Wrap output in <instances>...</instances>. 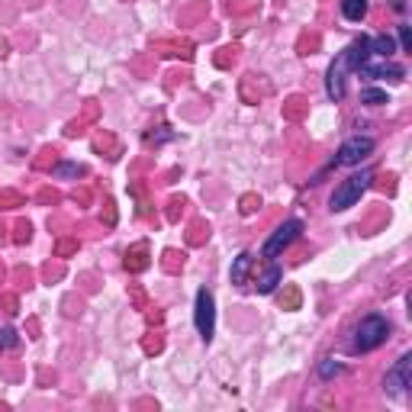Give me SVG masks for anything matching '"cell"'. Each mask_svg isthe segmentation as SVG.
<instances>
[{
    "label": "cell",
    "mask_w": 412,
    "mask_h": 412,
    "mask_svg": "<svg viewBox=\"0 0 412 412\" xmlns=\"http://www.w3.org/2000/svg\"><path fill=\"white\" fill-rule=\"evenodd\" d=\"M319 374H322V377H335V374H341V364H335V361H322V364H319Z\"/></svg>",
    "instance_id": "14"
},
{
    "label": "cell",
    "mask_w": 412,
    "mask_h": 412,
    "mask_svg": "<svg viewBox=\"0 0 412 412\" xmlns=\"http://www.w3.org/2000/svg\"><path fill=\"white\" fill-rule=\"evenodd\" d=\"M341 13H345V20L361 23L367 16V0H341Z\"/></svg>",
    "instance_id": "9"
},
{
    "label": "cell",
    "mask_w": 412,
    "mask_h": 412,
    "mask_svg": "<svg viewBox=\"0 0 412 412\" xmlns=\"http://www.w3.org/2000/svg\"><path fill=\"white\" fill-rule=\"evenodd\" d=\"M412 380V354H402L390 370H387V380H383V390L390 393V396H400Z\"/></svg>",
    "instance_id": "7"
},
{
    "label": "cell",
    "mask_w": 412,
    "mask_h": 412,
    "mask_svg": "<svg viewBox=\"0 0 412 412\" xmlns=\"http://www.w3.org/2000/svg\"><path fill=\"white\" fill-rule=\"evenodd\" d=\"M393 52H396V43H393V36H377V39H370V55L390 58Z\"/></svg>",
    "instance_id": "12"
},
{
    "label": "cell",
    "mask_w": 412,
    "mask_h": 412,
    "mask_svg": "<svg viewBox=\"0 0 412 412\" xmlns=\"http://www.w3.org/2000/svg\"><path fill=\"white\" fill-rule=\"evenodd\" d=\"M400 45H402V52H412V32H409V26H400Z\"/></svg>",
    "instance_id": "15"
},
{
    "label": "cell",
    "mask_w": 412,
    "mask_h": 412,
    "mask_svg": "<svg viewBox=\"0 0 412 412\" xmlns=\"http://www.w3.org/2000/svg\"><path fill=\"white\" fill-rule=\"evenodd\" d=\"M370 180H374V174H370V171H358V174L345 178L339 187H335V193H332V200H328V210H332V213H341V210H348V206H354V203L361 200V193L370 187Z\"/></svg>",
    "instance_id": "1"
},
{
    "label": "cell",
    "mask_w": 412,
    "mask_h": 412,
    "mask_svg": "<svg viewBox=\"0 0 412 412\" xmlns=\"http://www.w3.org/2000/svg\"><path fill=\"white\" fill-rule=\"evenodd\" d=\"M370 152H374V138H370V136H351L348 142L339 148L335 165H361Z\"/></svg>",
    "instance_id": "6"
},
{
    "label": "cell",
    "mask_w": 412,
    "mask_h": 412,
    "mask_svg": "<svg viewBox=\"0 0 412 412\" xmlns=\"http://www.w3.org/2000/svg\"><path fill=\"white\" fill-rule=\"evenodd\" d=\"M55 174H62V178H68V174H84V168H81V165H62V168H55Z\"/></svg>",
    "instance_id": "17"
},
{
    "label": "cell",
    "mask_w": 412,
    "mask_h": 412,
    "mask_svg": "<svg viewBox=\"0 0 412 412\" xmlns=\"http://www.w3.org/2000/svg\"><path fill=\"white\" fill-rule=\"evenodd\" d=\"M361 74H364V77H390V81H402V68L400 64H393L390 58H380V62H361V68H358Z\"/></svg>",
    "instance_id": "8"
},
{
    "label": "cell",
    "mask_w": 412,
    "mask_h": 412,
    "mask_svg": "<svg viewBox=\"0 0 412 412\" xmlns=\"http://www.w3.org/2000/svg\"><path fill=\"white\" fill-rule=\"evenodd\" d=\"M193 322H197V332L200 339L210 345L213 341V332H216V303H213V293L203 287L197 293V309H193Z\"/></svg>",
    "instance_id": "3"
},
{
    "label": "cell",
    "mask_w": 412,
    "mask_h": 412,
    "mask_svg": "<svg viewBox=\"0 0 412 412\" xmlns=\"http://www.w3.org/2000/svg\"><path fill=\"white\" fill-rule=\"evenodd\" d=\"M348 71H354L351 68V55H348V49L332 62V68H328V77H326V94H328V100H335L339 104L341 97H345V77H348Z\"/></svg>",
    "instance_id": "5"
},
{
    "label": "cell",
    "mask_w": 412,
    "mask_h": 412,
    "mask_svg": "<svg viewBox=\"0 0 412 412\" xmlns=\"http://www.w3.org/2000/svg\"><path fill=\"white\" fill-rule=\"evenodd\" d=\"M248 271H252V254L242 252L239 258H235V265H232V284L242 287V284H245V277H248Z\"/></svg>",
    "instance_id": "11"
},
{
    "label": "cell",
    "mask_w": 412,
    "mask_h": 412,
    "mask_svg": "<svg viewBox=\"0 0 412 412\" xmlns=\"http://www.w3.org/2000/svg\"><path fill=\"white\" fill-rule=\"evenodd\" d=\"M390 335V322L383 316H367L361 319V326L354 328V348L358 351H374L380 348L383 341Z\"/></svg>",
    "instance_id": "2"
},
{
    "label": "cell",
    "mask_w": 412,
    "mask_h": 412,
    "mask_svg": "<svg viewBox=\"0 0 412 412\" xmlns=\"http://www.w3.org/2000/svg\"><path fill=\"white\" fill-rule=\"evenodd\" d=\"M361 100L370 106H383V104H390V97H387V90H380V87H364L361 90Z\"/></svg>",
    "instance_id": "13"
},
{
    "label": "cell",
    "mask_w": 412,
    "mask_h": 412,
    "mask_svg": "<svg viewBox=\"0 0 412 412\" xmlns=\"http://www.w3.org/2000/svg\"><path fill=\"white\" fill-rule=\"evenodd\" d=\"M280 277H284V274H280V267L271 265L265 274L258 277V293H274V287L280 284Z\"/></svg>",
    "instance_id": "10"
},
{
    "label": "cell",
    "mask_w": 412,
    "mask_h": 412,
    "mask_svg": "<svg viewBox=\"0 0 412 412\" xmlns=\"http://www.w3.org/2000/svg\"><path fill=\"white\" fill-rule=\"evenodd\" d=\"M0 345H3V348H13V345H16V332H13V328H3V332H0Z\"/></svg>",
    "instance_id": "16"
},
{
    "label": "cell",
    "mask_w": 412,
    "mask_h": 412,
    "mask_svg": "<svg viewBox=\"0 0 412 412\" xmlns=\"http://www.w3.org/2000/svg\"><path fill=\"white\" fill-rule=\"evenodd\" d=\"M300 232H303V222H300V219H287L284 226H277L274 232H271V239L265 242L261 254H265V258H277L284 248H290V245L300 239Z\"/></svg>",
    "instance_id": "4"
}]
</instances>
